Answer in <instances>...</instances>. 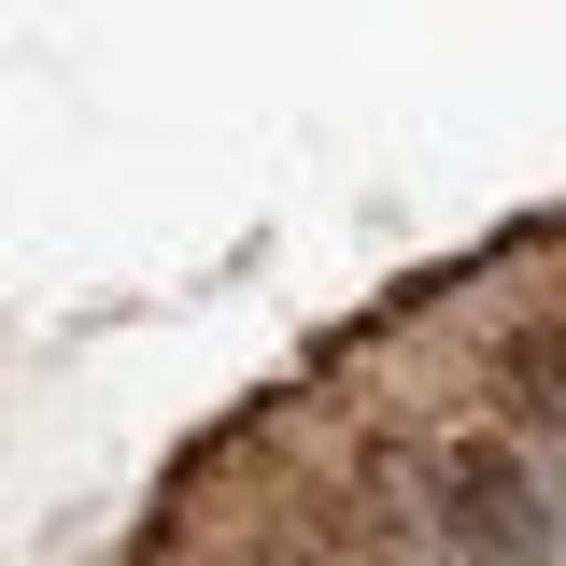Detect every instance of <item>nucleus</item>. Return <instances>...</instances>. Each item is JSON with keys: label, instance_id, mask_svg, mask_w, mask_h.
<instances>
[{"label": "nucleus", "instance_id": "1", "mask_svg": "<svg viewBox=\"0 0 566 566\" xmlns=\"http://www.w3.org/2000/svg\"><path fill=\"white\" fill-rule=\"evenodd\" d=\"M553 482L524 439H453L439 453V553L453 566H553Z\"/></svg>", "mask_w": 566, "mask_h": 566}, {"label": "nucleus", "instance_id": "2", "mask_svg": "<svg viewBox=\"0 0 566 566\" xmlns=\"http://www.w3.org/2000/svg\"><path fill=\"white\" fill-rule=\"evenodd\" d=\"M495 397H510V424H495V439H566V326H510Z\"/></svg>", "mask_w": 566, "mask_h": 566}]
</instances>
